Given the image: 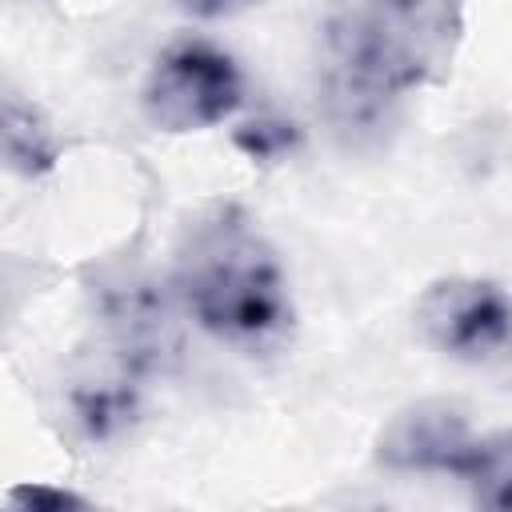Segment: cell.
Here are the masks:
<instances>
[{
  "instance_id": "obj_4",
  "label": "cell",
  "mask_w": 512,
  "mask_h": 512,
  "mask_svg": "<svg viewBox=\"0 0 512 512\" xmlns=\"http://www.w3.org/2000/svg\"><path fill=\"white\" fill-rule=\"evenodd\" d=\"M420 336L448 360H512V296L480 276H444L416 300Z\"/></svg>"
},
{
  "instance_id": "obj_6",
  "label": "cell",
  "mask_w": 512,
  "mask_h": 512,
  "mask_svg": "<svg viewBox=\"0 0 512 512\" xmlns=\"http://www.w3.org/2000/svg\"><path fill=\"white\" fill-rule=\"evenodd\" d=\"M60 156L56 132L40 116L32 100H20V92L8 88L4 96V160L20 176H44Z\"/></svg>"
},
{
  "instance_id": "obj_5",
  "label": "cell",
  "mask_w": 512,
  "mask_h": 512,
  "mask_svg": "<svg viewBox=\"0 0 512 512\" xmlns=\"http://www.w3.org/2000/svg\"><path fill=\"white\" fill-rule=\"evenodd\" d=\"M476 436L480 432L452 400H416L384 420L376 436V460L392 472L460 476Z\"/></svg>"
},
{
  "instance_id": "obj_10",
  "label": "cell",
  "mask_w": 512,
  "mask_h": 512,
  "mask_svg": "<svg viewBox=\"0 0 512 512\" xmlns=\"http://www.w3.org/2000/svg\"><path fill=\"white\" fill-rule=\"evenodd\" d=\"M172 4L192 20H232V16L264 4V0H172Z\"/></svg>"
},
{
  "instance_id": "obj_2",
  "label": "cell",
  "mask_w": 512,
  "mask_h": 512,
  "mask_svg": "<svg viewBox=\"0 0 512 512\" xmlns=\"http://www.w3.org/2000/svg\"><path fill=\"white\" fill-rule=\"evenodd\" d=\"M324 32L336 80L400 100L444 80L464 12L460 0H344Z\"/></svg>"
},
{
  "instance_id": "obj_11",
  "label": "cell",
  "mask_w": 512,
  "mask_h": 512,
  "mask_svg": "<svg viewBox=\"0 0 512 512\" xmlns=\"http://www.w3.org/2000/svg\"><path fill=\"white\" fill-rule=\"evenodd\" d=\"M12 504H28V508H72V504H84V500L72 496V492H60V488L32 484V488H16L12 492Z\"/></svg>"
},
{
  "instance_id": "obj_8",
  "label": "cell",
  "mask_w": 512,
  "mask_h": 512,
  "mask_svg": "<svg viewBox=\"0 0 512 512\" xmlns=\"http://www.w3.org/2000/svg\"><path fill=\"white\" fill-rule=\"evenodd\" d=\"M456 480L472 492L476 504L508 512L512 508V428L480 432Z\"/></svg>"
},
{
  "instance_id": "obj_9",
  "label": "cell",
  "mask_w": 512,
  "mask_h": 512,
  "mask_svg": "<svg viewBox=\"0 0 512 512\" xmlns=\"http://www.w3.org/2000/svg\"><path fill=\"white\" fill-rule=\"evenodd\" d=\"M300 132L292 120H268V116H256L248 120L240 132H236V144L252 156V160H276V156H288L296 148Z\"/></svg>"
},
{
  "instance_id": "obj_1",
  "label": "cell",
  "mask_w": 512,
  "mask_h": 512,
  "mask_svg": "<svg viewBox=\"0 0 512 512\" xmlns=\"http://www.w3.org/2000/svg\"><path fill=\"white\" fill-rule=\"evenodd\" d=\"M172 288L184 316L232 348L264 352L292 328L288 272L236 208H216L188 224Z\"/></svg>"
},
{
  "instance_id": "obj_7",
  "label": "cell",
  "mask_w": 512,
  "mask_h": 512,
  "mask_svg": "<svg viewBox=\"0 0 512 512\" xmlns=\"http://www.w3.org/2000/svg\"><path fill=\"white\" fill-rule=\"evenodd\" d=\"M72 420L88 440H112L120 436L132 416H136V388L124 376H104V380H80L68 396Z\"/></svg>"
},
{
  "instance_id": "obj_3",
  "label": "cell",
  "mask_w": 512,
  "mask_h": 512,
  "mask_svg": "<svg viewBox=\"0 0 512 512\" xmlns=\"http://www.w3.org/2000/svg\"><path fill=\"white\" fill-rule=\"evenodd\" d=\"M240 64L212 40L180 36L148 68L140 104L160 132H204L232 120L244 104Z\"/></svg>"
}]
</instances>
